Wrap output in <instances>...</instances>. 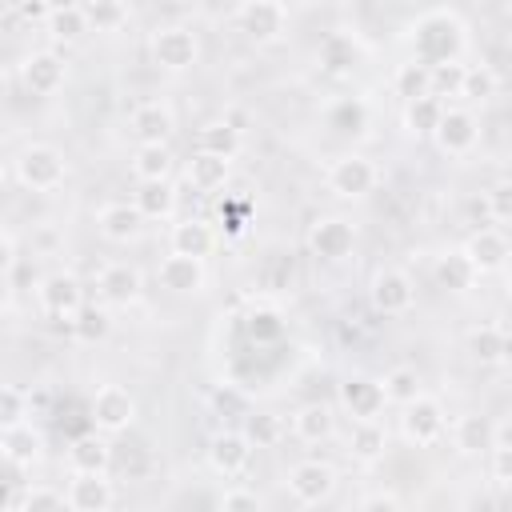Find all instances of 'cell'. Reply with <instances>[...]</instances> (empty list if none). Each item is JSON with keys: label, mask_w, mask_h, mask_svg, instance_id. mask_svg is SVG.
Wrapping results in <instances>:
<instances>
[{"label": "cell", "mask_w": 512, "mask_h": 512, "mask_svg": "<svg viewBox=\"0 0 512 512\" xmlns=\"http://www.w3.org/2000/svg\"><path fill=\"white\" fill-rule=\"evenodd\" d=\"M412 60L436 68V64H456L468 48V28L452 8H432L408 28Z\"/></svg>", "instance_id": "cell-1"}, {"label": "cell", "mask_w": 512, "mask_h": 512, "mask_svg": "<svg viewBox=\"0 0 512 512\" xmlns=\"http://www.w3.org/2000/svg\"><path fill=\"white\" fill-rule=\"evenodd\" d=\"M12 176L24 192H56L64 180H68V160L56 144H44V140H32L16 152L12 160Z\"/></svg>", "instance_id": "cell-2"}, {"label": "cell", "mask_w": 512, "mask_h": 512, "mask_svg": "<svg viewBox=\"0 0 512 512\" xmlns=\"http://www.w3.org/2000/svg\"><path fill=\"white\" fill-rule=\"evenodd\" d=\"M236 32L248 44H256V48L280 44L284 32H288V8H284V0H244L236 8Z\"/></svg>", "instance_id": "cell-3"}, {"label": "cell", "mask_w": 512, "mask_h": 512, "mask_svg": "<svg viewBox=\"0 0 512 512\" xmlns=\"http://www.w3.org/2000/svg\"><path fill=\"white\" fill-rule=\"evenodd\" d=\"M324 184H328V192L340 196V200H364L368 192H376V184H380V168H376L372 156L344 152V156H336V160L328 164Z\"/></svg>", "instance_id": "cell-4"}, {"label": "cell", "mask_w": 512, "mask_h": 512, "mask_svg": "<svg viewBox=\"0 0 512 512\" xmlns=\"http://www.w3.org/2000/svg\"><path fill=\"white\" fill-rule=\"evenodd\" d=\"M400 436L412 444V448H432L448 436V412L436 396L420 392L412 404L400 408Z\"/></svg>", "instance_id": "cell-5"}, {"label": "cell", "mask_w": 512, "mask_h": 512, "mask_svg": "<svg viewBox=\"0 0 512 512\" xmlns=\"http://www.w3.org/2000/svg\"><path fill=\"white\" fill-rule=\"evenodd\" d=\"M148 52H152V64L164 68V72H188L196 60H200V40L188 24H164L152 32L148 40Z\"/></svg>", "instance_id": "cell-6"}, {"label": "cell", "mask_w": 512, "mask_h": 512, "mask_svg": "<svg viewBox=\"0 0 512 512\" xmlns=\"http://www.w3.org/2000/svg\"><path fill=\"white\" fill-rule=\"evenodd\" d=\"M308 252L324 264H344L356 252V224L348 216H316L308 224Z\"/></svg>", "instance_id": "cell-7"}, {"label": "cell", "mask_w": 512, "mask_h": 512, "mask_svg": "<svg viewBox=\"0 0 512 512\" xmlns=\"http://www.w3.org/2000/svg\"><path fill=\"white\" fill-rule=\"evenodd\" d=\"M36 304H40L44 316H52V320H60V324H72L76 312H80L88 300H84V284H80V276L60 268V272H48V276L40 280V288H36Z\"/></svg>", "instance_id": "cell-8"}, {"label": "cell", "mask_w": 512, "mask_h": 512, "mask_svg": "<svg viewBox=\"0 0 512 512\" xmlns=\"http://www.w3.org/2000/svg\"><path fill=\"white\" fill-rule=\"evenodd\" d=\"M336 400H340V412H344L348 420H380L384 408H388L384 380H380V376H368V372L344 376L340 388H336Z\"/></svg>", "instance_id": "cell-9"}, {"label": "cell", "mask_w": 512, "mask_h": 512, "mask_svg": "<svg viewBox=\"0 0 512 512\" xmlns=\"http://www.w3.org/2000/svg\"><path fill=\"white\" fill-rule=\"evenodd\" d=\"M88 420L92 428L116 436V432H128L136 424V396L124 388V384H100L92 392V404H88Z\"/></svg>", "instance_id": "cell-10"}, {"label": "cell", "mask_w": 512, "mask_h": 512, "mask_svg": "<svg viewBox=\"0 0 512 512\" xmlns=\"http://www.w3.org/2000/svg\"><path fill=\"white\" fill-rule=\"evenodd\" d=\"M336 468L328 464V460H316V456H308V460H296L292 468H288V496L296 500V504H304V508H316V504H328L332 500V492H336Z\"/></svg>", "instance_id": "cell-11"}, {"label": "cell", "mask_w": 512, "mask_h": 512, "mask_svg": "<svg viewBox=\"0 0 512 512\" xmlns=\"http://www.w3.org/2000/svg\"><path fill=\"white\" fill-rule=\"evenodd\" d=\"M368 304L380 316H408L416 308V280L404 268H380L368 284Z\"/></svg>", "instance_id": "cell-12"}, {"label": "cell", "mask_w": 512, "mask_h": 512, "mask_svg": "<svg viewBox=\"0 0 512 512\" xmlns=\"http://www.w3.org/2000/svg\"><path fill=\"white\" fill-rule=\"evenodd\" d=\"M252 452H256V444L248 440L244 428H224V432H216L208 440V468L216 476H224V480L244 476L248 464H252Z\"/></svg>", "instance_id": "cell-13"}, {"label": "cell", "mask_w": 512, "mask_h": 512, "mask_svg": "<svg viewBox=\"0 0 512 512\" xmlns=\"http://www.w3.org/2000/svg\"><path fill=\"white\" fill-rule=\"evenodd\" d=\"M156 280L160 288H168L172 296H200L208 288V260L200 256H184V252H172L160 260L156 268Z\"/></svg>", "instance_id": "cell-14"}, {"label": "cell", "mask_w": 512, "mask_h": 512, "mask_svg": "<svg viewBox=\"0 0 512 512\" xmlns=\"http://www.w3.org/2000/svg\"><path fill=\"white\" fill-rule=\"evenodd\" d=\"M140 292H144V276L128 260H112L96 272V300L108 308H128L140 300Z\"/></svg>", "instance_id": "cell-15"}, {"label": "cell", "mask_w": 512, "mask_h": 512, "mask_svg": "<svg viewBox=\"0 0 512 512\" xmlns=\"http://www.w3.org/2000/svg\"><path fill=\"white\" fill-rule=\"evenodd\" d=\"M64 80H68V64H64V56L52 52V48H36V52H28V56L20 60V84H24L32 96H52V92L64 88Z\"/></svg>", "instance_id": "cell-16"}, {"label": "cell", "mask_w": 512, "mask_h": 512, "mask_svg": "<svg viewBox=\"0 0 512 512\" xmlns=\"http://www.w3.org/2000/svg\"><path fill=\"white\" fill-rule=\"evenodd\" d=\"M436 148L444 156H468L476 144H480V120L472 108H444L440 116V128L432 132Z\"/></svg>", "instance_id": "cell-17"}, {"label": "cell", "mask_w": 512, "mask_h": 512, "mask_svg": "<svg viewBox=\"0 0 512 512\" xmlns=\"http://www.w3.org/2000/svg\"><path fill=\"white\" fill-rule=\"evenodd\" d=\"M460 248H464V256L472 260V268L480 276H492V272L508 268V260H512V244L500 228H476Z\"/></svg>", "instance_id": "cell-18"}, {"label": "cell", "mask_w": 512, "mask_h": 512, "mask_svg": "<svg viewBox=\"0 0 512 512\" xmlns=\"http://www.w3.org/2000/svg\"><path fill=\"white\" fill-rule=\"evenodd\" d=\"M448 440H452L456 456H484L496 448V424L484 412H460L448 424Z\"/></svg>", "instance_id": "cell-19"}, {"label": "cell", "mask_w": 512, "mask_h": 512, "mask_svg": "<svg viewBox=\"0 0 512 512\" xmlns=\"http://www.w3.org/2000/svg\"><path fill=\"white\" fill-rule=\"evenodd\" d=\"M64 492L72 512H108L116 504V484L108 480V472H72Z\"/></svg>", "instance_id": "cell-20"}, {"label": "cell", "mask_w": 512, "mask_h": 512, "mask_svg": "<svg viewBox=\"0 0 512 512\" xmlns=\"http://www.w3.org/2000/svg\"><path fill=\"white\" fill-rule=\"evenodd\" d=\"M128 128H132L136 144H168L172 132H176V112L164 100H144V104L132 108Z\"/></svg>", "instance_id": "cell-21"}, {"label": "cell", "mask_w": 512, "mask_h": 512, "mask_svg": "<svg viewBox=\"0 0 512 512\" xmlns=\"http://www.w3.org/2000/svg\"><path fill=\"white\" fill-rule=\"evenodd\" d=\"M96 232L108 244H132L144 232V212L136 204H128V200H112V204H104L96 212Z\"/></svg>", "instance_id": "cell-22"}, {"label": "cell", "mask_w": 512, "mask_h": 512, "mask_svg": "<svg viewBox=\"0 0 512 512\" xmlns=\"http://www.w3.org/2000/svg\"><path fill=\"white\" fill-rule=\"evenodd\" d=\"M168 248H172V252H184V256H200V260H208V256L220 248V232H216L208 220H200V216H184V220L172 224V232H168Z\"/></svg>", "instance_id": "cell-23"}, {"label": "cell", "mask_w": 512, "mask_h": 512, "mask_svg": "<svg viewBox=\"0 0 512 512\" xmlns=\"http://www.w3.org/2000/svg\"><path fill=\"white\" fill-rule=\"evenodd\" d=\"M288 428L300 444H324L336 432V408L324 404V400H308L288 416Z\"/></svg>", "instance_id": "cell-24"}, {"label": "cell", "mask_w": 512, "mask_h": 512, "mask_svg": "<svg viewBox=\"0 0 512 512\" xmlns=\"http://www.w3.org/2000/svg\"><path fill=\"white\" fill-rule=\"evenodd\" d=\"M0 452H4V464H12V468H32V464L44 456V436H40V428H32V420L4 424V432H0Z\"/></svg>", "instance_id": "cell-25"}, {"label": "cell", "mask_w": 512, "mask_h": 512, "mask_svg": "<svg viewBox=\"0 0 512 512\" xmlns=\"http://www.w3.org/2000/svg\"><path fill=\"white\" fill-rule=\"evenodd\" d=\"M320 68L328 72V76H352L356 68H360V60H364V48H360V40L356 36H348V32H328L324 36V44H320Z\"/></svg>", "instance_id": "cell-26"}, {"label": "cell", "mask_w": 512, "mask_h": 512, "mask_svg": "<svg viewBox=\"0 0 512 512\" xmlns=\"http://www.w3.org/2000/svg\"><path fill=\"white\" fill-rule=\"evenodd\" d=\"M68 468H72V472H108V468H112L108 432H100V428L80 432V436L68 444Z\"/></svg>", "instance_id": "cell-27"}, {"label": "cell", "mask_w": 512, "mask_h": 512, "mask_svg": "<svg viewBox=\"0 0 512 512\" xmlns=\"http://www.w3.org/2000/svg\"><path fill=\"white\" fill-rule=\"evenodd\" d=\"M432 280H436V288H444L452 296H464V292H472V284L480 280V272L472 268V260L464 256V248H452V252H440L436 256Z\"/></svg>", "instance_id": "cell-28"}, {"label": "cell", "mask_w": 512, "mask_h": 512, "mask_svg": "<svg viewBox=\"0 0 512 512\" xmlns=\"http://www.w3.org/2000/svg\"><path fill=\"white\" fill-rule=\"evenodd\" d=\"M228 176H232V160L228 156H216V152H204V148H196V156L184 168V180L196 192H220L228 184Z\"/></svg>", "instance_id": "cell-29"}, {"label": "cell", "mask_w": 512, "mask_h": 512, "mask_svg": "<svg viewBox=\"0 0 512 512\" xmlns=\"http://www.w3.org/2000/svg\"><path fill=\"white\" fill-rule=\"evenodd\" d=\"M388 452V428L380 420H352L348 428V456L356 464H376Z\"/></svg>", "instance_id": "cell-30"}, {"label": "cell", "mask_w": 512, "mask_h": 512, "mask_svg": "<svg viewBox=\"0 0 512 512\" xmlns=\"http://www.w3.org/2000/svg\"><path fill=\"white\" fill-rule=\"evenodd\" d=\"M468 356H472L476 364H484V368L504 364V360L512 356V336H508L500 324H476V328L468 332Z\"/></svg>", "instance_id": "cell-31"}, {"label": "cell", "mask_w": 512, "mask_h": 512, "mask_svg": "<svg viewBox=\"0 0 512 512\" xmlns=\"http://www.w3.org/2000/svg\"><path fill=\"white\" fill-rule=\"evenodd\" d=\"M324 124L332 128V136H364L368 132V104L360 96H336L324 108Z\"/></svg>", "instance_id": "cell-32"}, {"label": "cell", "mask_w": 512, "mask_h": 512, "mask_svg": "<svg viewBox=\"0 0 512 512\" xmlns=\"http://www.w3.org/2000/svg\"><path fill=\"white\" fill-rule=\"evenodd\" d=\"M132 204L144 212V220H172L176 216V188H172V180H136Z\"/></svg>", "instance_id": "cell-33"}, {"label": "cell", "mask_w": 512, "mask_h": 512, "mask_svg": "<svg viewBox=\"0 0 512 512\" xmlns=\"http://www.w3.org/2000/svg\"><path fill=\"white\" fill-rule=\"evenodd\" d=\"M444 100L440 96H416V100H404V112H400V124L408 136H432L440 128V116H444Z\"/></svg>", "instance_id": "cell-34"}, {"label": "cell", "mask_w": 512, "mask_h": 512, "mask_svg": "<svg viewBox=\"0 0 512 512\" xmlns=\"http://www.w3.org/2000/svg\"><path fill=\"white\" fill-rule=\"evenodd\" d=\"M176 164L172 144H136L132 152V176L136 180H168Z\"/></svg>", "instance_id": "cell-35"}, {"label": "cell", "mask_w": 512, "mask_h": 512, "mask_svg": "<svg viewBox=\"0 0 512 512\" xmlns=\"http://www.w3.org/2000/svg\"><path fill=\"white\" fill-rule=\"evenodd\" d=\"M60 508H68V492L48 484H28L12 500H4V512H60Z\"/></svg>", "instance_id": "cell-36"}, {"label": "cell", "mask_w": 512, "mask_h": 512, "mask_svg": "<svg viewBox=\"0 0 512 512\" xmlns=\"http://www.w3.org/2000/svg\"><path fill=\"white\" fill-rule=\"evenodd\" d=\"M496 92H500L496 68H488V64H464V72H460V92H456L464 104H488Z\"/></svg>", "instance_id": "cell-37"}, {"label": "cell", "mask_w": 512, "mask_h": 512, "mask_svg": "<svg viewBox=\"0 0 512 512\" xmlns=\"http://www.w3.org/2000/svg\"><path fill=\"white\" fill-rule=\"evenodd\" d=\"M240 144H244V136H240V128H236L228 116H224V120H208V124L196 132V148L216 152V156H228V160H236Z\"/></svg>", "instance_id": "cell-38"}, {"label": "cell", "mask_w": 512, "mask_h": 512, "mask_svg": "<svg viewBox=\"0 0 512 512\" xmlns=\"http://www.w3.org/2000/svg\"><path fill=\"white\" fill-rule=\"evenodd\" d=\"M44 32H48L56 44H80V40L92 32L84 4H80V8H64V12H48V20H44Z\"/></svg>", "instance_id": "cell-39"}, {"label": "cell", "mask_w": 512, "mask_h": 512, "mask_svg": "<svg viewBox=\"0 0 512 512\" xmlns=\"http://www.w3.org/2000/svg\"><path fill=\"white\" fill-rule=\"evenodd\" d=\"M68 328H72V336H76L80 344H100V340H108V332H112V308H108V304H84Z\"/></svg>", "instance_id": "cell-40"}, {"label": "cell", "mask_w": 512, "mask_h": 512, "mask_svg": "<svg viewBox=\"0 0 512 512\" xmlns=\"http://www.w3.org/2000/svg\"><path fill=\"white\" fill-rule=\"evenodd\" d=\"M380 380H384V396H388V404H396V408L412 404V400L424 392V380H420V372H416L412 364H396V368H388Z\"/></svg>", "instance_id": "cell-41"}, {"label": "cell", "mask_w": 512, "mask_h": 512, "mask_svg": "<svg viewBox=\"0 0 512 512\" xmlns=\"http://www.w3.org/2000/svg\"><path fill=\"white\" fill-rule=\"evenodd\" d=\"M244 432H248V440L256 444V448H276L284 436H288V424H284V416L280 412H252L248 420H244Z\"/></svg>", "instance_id": "cell-42"}, {"label": "cell", "mask_w": 512, "mask_h": 512, "mask_svg": "<svg viewBox=\"0 0 512 512\" xmlns=\"http://www.w3.org/2000/svg\"><path fill=\"white\" fill-rule=\"evenodd\" d=\"M392 88H396V96H400V100L428 96V92H432V68H428V64H420V60H408V64H400V68H396Z\"/></svg>", "instance_id": "cell-43"}, {"label": "cell", "mask_w": 512, "mask_h": 512, "mask_svg": "<svg viewBox=\"0 0 512 512\" xmlns=\"http://www.w3.org/2000/svg\"><path fill=\"white\" fill-rule=\"evenodd\" d=\"M84 12H88V24L92 32H120L128 24V4L124 0H84Z\"/></svg>", "instance_id": "cell-44"}, {"label": "cell", "mask_w": 512, "mask_h": 512, "mask_svg": "<svg viewBox=\"0 0 512 512\" xmlns=\"http://www.w3.org/2000/svg\"><path fill=\"white\" fill-rule=\"evenodd\" d=\"M244 328H248V336H252L256 344H272V340L284 336V320H280L276 308H256V312H248Z\"/></svg>", "instance_id": "cell-45"}, {"label": "cell", "mask_w": 512, "mask_h": 512, "mask_svg": "<svg viewBox=\"0 0 512 512\" xmlns=\"http://www.w3.org/2000/svg\"><path fill=\"white\" fill-rule=\"evenodd\" d=\"M0 420L4 424L32 420V392H24L20 384H4V392H0Z\"/></svg>", "instance_id": "cell-46"}, {"label": "cell", "mask_w": 512, "mask_h": 512, "mask_svg": "<svg viewBox=\"0 0 512 512\" xmlns=\"http://www.w3.org/2000/svg\"><path fill=\"white\" fill-rule=\"evenodd\" d=\"M216 508H220V512H256V508H264V496H260L256 488L228 484V488L216 496Z\"/></svg>", "instance_id": "cell-47"}, {"label": "cell", "mask_w": 512, "mask_h": 512, "mask_svg": "<svg viewBox=\"0 0 512 512\" xmlns=\"http://www.w3.org/2000/svg\"><path fill=\"white\" fill-rule=\"evenodd\" d=\"M484 212H488V220H496V224H512V180H496V184L484 192Z\"/></svg>", "instance_id": "cell-48"}, {"label": "cell", "mask_w": 512, "mask_h": 512, "mask_svg": "<svg viewBox=\"0 0 512 512\" xmlns=\"http://www.w3.org/2000/svg\"><path fill=\"white\" fill-rule=\"evenodd\" d=\"M460 72H464V64L456 60V64H436L432 68V96H456L460 92Z\"/></svg>", "instance_id": "cell-49"}, {"label": "cell", "mask_w": 512, "mask_h": 512, "mask_svg": "<svg viewBox=\"0 0 512 512\" xmlns=\"http://www.w3.org/2000/svg\"><path fill=\"white\" fill-rule=\"evenodd\" d=\"M488 472L500 488H512V444H496L488 452Z\"/></svg>", "instance_id": "cell-50"}, {"label": "cell", "mask_w": 512, "mask_h": 512, "mask_svg": "<svg viewBox=\"0 0 512 512\" xmlns=\"http://www.w3.org/2000/svg\"><path fill=\"white\" fill-rule=\"evenodd\" d=\"M360 508L364 512H372V508H400V496L396 492H368V496H360Z\"/></svg>", "instance_id": "cell-51"}, {"label": "cell", "mask_w": 512, "mask_h": 512, "mask_svg": "<svg viewBox=\"0 0 512 512\" xmlns=\"http://www.w3.org/2000/svg\"><path fill=\"white\" fill-rule=\"evenodd\" d=\"M12 268H16V236L12 228H4V272L12 276Z\"/></svg>", "instance_id": "cell-52"}, {"label": "cell", "mask_w": 512, "mask_h": 512, "mask_svg": "<svg viewBox=\"0 0 512 512\" xmlns=\"http://www.w3.org/2000/svg\"><path fill=\"white\" fill-rule=\"evenodd\" d=\"M84 0H44V8L48 12H64V8H80Z\"/></svg>", "instance_id": "cell-53"}, {"label": "cell", "mask_w": 512, "mask_h": 512, "mask_svg": "<svg viewBox=\"0 0 512 512\" xmlns=\"http://www.w3.org/2000/svg\"><path fill=\"white\" fill-rule=\"evenodd\" d=\"M504 292H508V300H512V268H508V276H504Z\"/></svg>", "instance_id": "cell-54"}, {"label": "cell", "mask_w": 512, "mask_h": 512, "mask_svg": "<svg viewBox=\"0 0 512 512\" xmlns=\"http://www.w3.org/2000/svg\"><path fill=\"white\" fill-rule=\"evenodd\" d=\"M172 4H196V0H172Z\"/></svg>", "instance_id": "cell-55"}]
</instances>
